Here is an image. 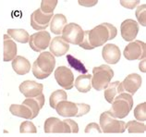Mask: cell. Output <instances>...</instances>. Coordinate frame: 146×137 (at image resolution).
Returning a JSON list of instances; mask_svg holds the SVG:
<instances>
[{
  "instance_id": "cell-1",
  "label": "cell",
  "mask_w": 146,
  "mask_h": 137,
  "mask_svg": "<svg viewBox=\"0 0 146 137\" xmlns=\"http://www.w3.org/2000/svg\"><path fill=\"white\" fill-rule=\"evenodd\" d=\"M117 34V30L114 25L108 22L95 26L90 31L84 32V38L82 44L79 45L83 49L92 50L96 47H102L107 41L114 39Z\"/></svg>"
},
{
  "instance_id": "cell-2",
  "label": "cell",
  "mask_w": 146,
  "mask_h": 137,
  "mask_svg": "<svg viewBox=\"0 0 146 137\" xmlns=\"http://www.w3.org/2000/svg\"><path fill=\"white\" fill-rule=\"evenodd\" d=\"M56 66V59L50 52H42L37 59L33 62L32 70L34 77L44 80L49 77Z\"/></svg>"
},
{
  "instance_id": "cell-3",
  "label": "cell",
  "mask_w": 146,
  "mask_h": 137,
  "mask_svg": "<svg viewBox=\"0 0 146 137\" xmlns=\"http://www.w3.org/2000/svg\"><path fill=\"white\" fill-rule=\"evenodd\" d=\"M44 130L45 134H77L79 132L78 123L71 119L60 120L55 117L45 120Z\"/></svg>"
},
{
  "instance_id": "cell-4",
  "label": "cell",
  "mask_w": 146,
  "mask_h": 137,
  "mask_svg": "<svg viewBox=\"0 0 146 137\" xmlns=\"http://www.w3.org/2000/svg\"><path fill=\"white\" fill-rule=\"evenodd\" d=\"M58 115L63 118L82 117L90 112L91 106L83 103H73L70 101H62L56 106Z\"/></svg>"
},
{
  "instance_id": "cell-5",
  "label": "cell",
  "mask_w": 146,
  "mask_h": 137,
  "mask_svg": "<svg viewBox=\"0 0 146 137\" xmlns=\"http://www.w3.org/2000/svg\"><path fill=\"white\" fill-rule=\"evenodd\" d=\"M133 106V98L129 94L123 93L117 96L112 102V106L108 111L114 118L119 120L129 115Z\"/></svg>"
},
{
  "instance_id": "cell-6",
  "label": "cell",
  "mask_w": 146,
  "mask_h": 137,
  "mask_svg": "<svg viewBox=\"0 0 146 137\" xmlns=\"http://www.w3.org/2000/svg\"><path fill=\"white\" fill-rule=\"evenodd\" d=\"M114 77V70L107 65H100L93 68L92 87L96 91L105 90Z\"/></svg>"
},
{
  "instance_id": "cell-7",
  "label": "cell",
  "mask_w": 146,
  "mask_h": 137,
  "mask_svg": "<svg viewBox=\"0 0 146 137\" xmlns=\"http://www.w3.org/2000/svg\"><path fill=\"white\" fill-rule=\"evenodd\" d=\"M99 126L105 134H123L126 130V122L114 118L109 111L101 114Z\"/></svg>"
},
{
  "instance_id": "cell-8",
  "label": "cell",
  "mask_w": 146,
  "mask_h": 137,
  "mask_svg": "<svg viewBox=\"0 0 146 137\" xmlns=\"http://www.w3.org/2000/svg\"><path fill=\"white\" fill-rule=\"evenodd\" d=\"M62 39L70 45H79L82 44L84 38V31L79 24L68 23L66 25L62 32Z\"/></svg>"
},
{
  "instance_id": "cell-9",
  "label": "cell",
  "mask_w": 146,
  "mask_h": 137,
  "mask_svg": "<svg viewBox=\"0 0 146 137\" xmlns=\"http://www.w3.org/2000/svg\"><path fill=\"white\" fill-rule=\"evenodd\" d=\"M123 54L128 60H143L146 56V45L144 42L140 40L132 41L127 45Z\"/></svg>"
},
{
  "instance_id": "cell-10",
  "label": "cell",
  "mask_w": 146,
  "mask_h": 137,
  "mask_svg": "<svg viewBox=\"0 0 146 137\" xmlns=\"http://www.w3.org/2000/svg\"><path fill=\"white\" fill-rule=\"evenodd\" d=\"M51 36L46 31H41L32 34L29 38L30 47L34 52H41L45 50L50 45Z\"/></svg>"
},
{
  "instance_id": "cell-11",
  "label": "cell",
  "mask_w": 146,
  "mask_h": 137,
  "mask_svg": "<svg viewBox=\"0 0 146 137\" xmlns=\"http://www.w3.org/2000/svg\"><path fill=\"white\" fill-rule=\"evenodd\" d=\"M55 79L60 87L70 90L74 86V75L70 68L65 66H59L55 70Z\"/></svg>"
},
{
  "instance_id": "cell-12",
  "label": "cell",
  "mask_w": 146,
  "mask_h": 137,
  "mask_svg": "<svg viewBox=\"0 0 146 137\" xmlns=\"http://www.w3.org/2000/svg\"><path fill=\"white\" fill-rule=\"evenodd\" d=\"M52 18L53 14H45L38 9L31 15V26L36 31H44L49 26Z\"/></svg>"
},
{
  "instance_id": "cell-13",
  "label": "cell",
  "mask_w": 146,
  "mask_h": 137,
  "mask_svg": "<svg viewBox=\"0 0 146 137\" xmlns=\"http://www.w3.org/2000/svg\"><path fill=\"white\" fill-rule=\"evenodd\" d=\"M19 89L26 98H33L43 94L44 85L34 81L27 80L21 83Z\"/></svg>"
},
{
  "instance_id": "cell-14",
  "label": "cell",
  "mask_w": 146,
  "mask_h": 137,
  "mask_svg": "<svg viewBox=\"0 0 146 137\" xmlns=\"http://www.w3.org/2000/svg\"><path fill=\"white\" fill-rule=\"evenodd\" d=\"M120 32L121 36L125 41L132 42L139 33V24L131 19H127L121 23Z\"/></svg>"
},
{
  "instance_id": "cell-15",
  "label": "cell",
  "mask_w": 146,
  "mask_h": 137,
  "mask_svg": "<svg viewBox=\"0 0 146 137\" xmlns=\"http://www.w3.org/2000/svg\"><path fill=\"white\" fill-rule=\"evenodd\" d=\"M141 82H143V79L139 74L131 73L124 79V81L121 82V85L124 92H127V94H129L131 96L139 90Z\"/></svg>"
},
{
  "instance_id": "cell-16",
  "label": "cell",
  "mask_w": 146,
  "mask_h": 137,
  "mask_svg": "<svg viewBox=\"0 0 146 137\" xmlns=\"http://www.w3.org/2000/svg\"><path fill=\"white\" fill-rule=\"evenodd\" d=\"M102 56L106 63L117 64L121 58V52L117 45L114 44H106L103 47Z\"/></svg>"
},
{
  "instance_id": "cell-17",
  "label": "cell",
  "mask_w": 146,
  "mask_h": 137,
  "mask_svg": "<svg viewBox=\"0 0 146 137\" xmlns=\"http://www.w3.org/2000/svg\"><path fill=\"white\" fill-rule=\"evenodd\" d=\"M49 49L54 57H61L66 55L70 50V45L65 42L61 36H56L50 42Z\"/></svg>"
},
{
  "instance_id": "cell-18",
  "label": "cell",
  "mask_w": 146,
  "mask_h": 137,
  "mask_svg": "<svg viewBox=\"0 0 146 137\" xmlns=\"http://www.w3.org/2000/svg\"><path fill=\"white\" fill-rule=\"evenodd\" d=\"M17 44L11 39V38L5 34L4 35V54H3V60L5 62L12 61V60L17 57Z\"/></svg>"
},
{
  "instance_id": "cell-19",
  "label": "cell",
  "mask_w": 146,
  "mask_h": 137,
  "mask_svg": "<svg viewBox=\"0 0 146 137\" xmlns=\"http://www.w3.org/2000/svg\"><path fill=\"white\" fill-rule=\"evenodd\" d=\"M22 104L27 106L31 109V111L33 113V119H35L38 116V114H39L40 110L44 105V96L42 94L40 96L33 97V98H26V99L22 102Z\"/></svg>"
},
{
  "instance_id": "cell-20",
  "label": "cell",
  "mask_w": 146,
  "mask_h": 137,
  "mask_svg": "<svg viewBox=\"0 0 146 137\" xmlns=\"http://www.w3.org/2000/svg\"><path fill=\"white\" fill-rule=\"evenodd\" d=\"M12 68L18 75H25L31 70V63L22 56H17L12 60Z\"/></svg>"
},
{
  "instance_id": "cell-21",
  "label": "cell",
  "mask_w": 146,
  "mask_h": 137,
  "mask_svg": "<svg viewBox=\"0 0 146 137\" xmlns=\"http://www.w3.org/2000/svg\"><path fill=\"white\" fill-rule=\"evenodd\" d=\"M68 24L67 18L63 14H55L52 18L51 21H50V30L53 33L56 34V35H60L62 34V32L64 28L66 27Z\"/></svg>"
},
{
  "instance_id": "cell-22",
  "label": "cell",
  "mask_w": 146,
  "mask_h": 137,
  "mask_svg": "<svg viewBox=\"0 0 146 137\" xmlns=\"http://www.w3.org/2000/svg\"><path fill=\"white\" fill-rule=\"evenodd\" d=\"M123 93H124V90L122 88L121 82H110L108 86L105 89L104 96H105V98L107 102L112 104V102L114 101L115 98Z\"/></svg>"
},
{
  "instance_id": "cell-23",
  "label": "cell",
  "mask_w": 146,
  "mask_h": 137,
  "mask_svg": "<svg viewBox=\"0 0 146 137\" xmlns=\"http://www.w3.org/2000/svg\"><path fill=\"white\" fill-rule=\"evenodd\" d=\"M75 88L80 93H88L92 89V75L82 74L77 77L74 82Z\"/></svg>"
},
{
  "instance_id": "cell-24",
  "label": "cell",
  "mask_w": 146,
  "mask_h": 137,
  "mask_svg": "<svg viewBox=\"0 0 146 137\" xmlns=\"http://www.w3.org/2000/svg\"><path fill=\"white\" fill-rule=\"evenodd\" d=\"M9 111L12 115L17 116L19 118H23V119H26V120L33 119V113L31 111V109L23 104H21V105L12 104L9 106Z\"/></svg>"
},
{
  "instance_id": "cell-25",
  "label": "cell",
  "mask_w": 146,
  "mask_h": 137,
  "mask_svg": "<svg viewBox=\"0 0 146 137\" xmlns=\"http://www.w3.org/2000/svg\"><path fill=\"white\" fill-rule=\"evenodd\" d=\"M7 35L11 39L16 40L21 44L28 43L30 38V34L24 29H9L7 30Z\"/></svg>"
},
{
  "instance_id": "cell-26",
  "label": "cell",
  "mask_w": 146,
  "mask_h": 137,
  "mask_svg": "<svg viewBox=\"0 0 146 137\" xmlns=\"http://www.w3.org/2000/svg\"><path fill=\"white\" fill-rule=\"evenodd\" d=\"M68 98V94L64 90H56L51 94L49 98V104L52 108L56 109V106L59 104L60 102L66 101Z\"/></svg>"
},
{
  "instance_id": "cell-27",
  "label": "cell",
  "mask_w": 146,
  "mask_h": 137,
  "mask_svg": "<svg viewBox=\"0 0 146 137\" xmlns=\"http://www.w3.org/2000/svg\"><path fill=\"white\" fill-rule=\"evenodd\" d=\"M126 129H128L129 134H144L146 125L138 120H129L126 123Z\"/></svg>"
},
{
  "instance_id": "cell-28",
  "label": "cell",
  "mask_w": 146,
  "mask_h": 137,
  "mask_svg": "<svg viewBox=\"0 0 146 137\" xmlns=\"http://www.w3.org/2000/svg\"><path fill=\"white\" fill-rule=\"evenodd\" d=\"M67 61H68V64H70V66L71 68H74L75 70L79 71L80 73H82V75L88 73V70H87V68H85V66H84V64L80 61V60H79L78 59L74 58L72 55H68L67 56Z\"/></svg>"
},
{
  "instance_id": "cell-29",
  "label": "cell",
  "mask_w": 146,
  "mask_h": 137,
  "mask_svg": "<svg viewBox=\"0 0 146 137\" xmlns=\"http://www.w3.org/2000/svg\"><path fill=\"white\" fill-rule=\"evenodd\" d=\"M134 117L138 121L144 122L146 120V103L139 104L134 108Z\"/></svg>"
},
{
  "instance_id": "cell-30",
  "label": "cell",
  "mask_w": 146,
  "mask_h": 137,
  "mask_svg": "<svg viewBox=\"0 0 146 137\" xmlns=\"http://www.w3.org/2000/svg\"><path fill=\"white\" fill-rule=\"evenodd\" d=\"M56 5H57L56 0H54V1L53 0H44V1L41 2L40 9L42 10V12H44L45 14H53Z\"/></svg>"
},
{
  "instance_id": "cell-31",
  "label": "cell",
  "mask_w": 146,
  "mask_h": 137,
  "mask_svg": "<svg viewBox=\"0 0 146 137\" xmlns=\"http://www.w3.org/2000/svg\"><path fill=\"white\" fill-rule=\"evenodd\" d=\"M20 132L21 134H36L37 129L35 127V125H34L32 121L26 120L21 123Z\"/></svg>"
},
{
  "instance_id": "cell-32",
  "label": "cell",
  "mask_w": 146,
  "mask_h": 137,
  "mask_svg": "<svg viewBox=\"0 0 146 137\" xmlns=\"http://www.w3.org/2000/svg\"><path fill=\"white\" fill-rule=\"evenodd\" d=\"M145 9H146V5L143 4V5L139 6L137 7L136 12H135L137 20L141 26H146V11H145Z\"/></svg>"
},
{
  "instance_id": "cell-33",
  "label": "cell",
  "mask_w": 146,
  "mask_h": 137,
  "mask_svg": "<svg viewBox=\"0 0 146 137\" xmlns=\"http://www.w3.org/2000/svg\"><path fill=\"white\" fill-rule=\"evenodd\" d=\"M93 130H94L95 132H99V134H102V131H101V129H100V126L97 123H94V122L88 124L84 132H85L86 134H89V132H92V131H93Z\"/></svg>"
},
{
  "instance_id": "cell-34",
  "label": "cell",
  "mask_w": 146,
  "mask_h": 137,
  "mask_svg": "<svg viewBox=\"0 0 146 137\" xmlns=\"http://www.w3.org/2000/svg\"><path fill=\"white\" fill-rule=\"evenodd\" d=\"M140 3V1H120V4L124 7H127V9H133L135 6H137L138 4Z\"/></svg>"
},
{
  "instance_id": "cell-35",
  "label": "cell",
  "mask_w": 146,
  "mask_h": 137,
  "mask_svg": "<svg viewBox=\"0 0 146 137\" xmlns=\"http://www.w3.org/2000/svg\"><path fill=\"white\" fill-rule=\"evenodd\" d=\"M98 1H79L80 5H82L84 7H94V5H96Z\"/></svg>"
},
{
  "instance_id": "cell-36",
  "label": "cell",
  "mask_w": 146,
  "mask_h": 137,
  "mask_svg": "<svg viewBox=\"0 0 146 137\" xmlns=\"http://www.w3.org/2000/svg\"><path fill=\"white\" fill-rule=\"evenodd\" d=\"M140 70L143 71V72H145V59H143V61H141L140 63Z\"/></svg>"
}]
</instances>
